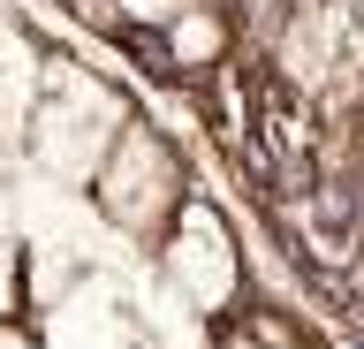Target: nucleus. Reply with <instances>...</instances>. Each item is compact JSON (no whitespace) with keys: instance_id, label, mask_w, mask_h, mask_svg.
I'll list each match as a JSON object with an SVG mask.
<instances>
[{"instance_id":"1","label":"nucleus","mask_w":364,"mask_h":349,"mask_svg":"<svg viewBox=\"0 0 364 349\" xmlns=\"http://www.w3.org/2000/svg\"><path fill=\"white\" fill-rule=\"evenodd\" d=\"M122 129H129V99L114 92L99 69L46 53V84H38V107L23 122L16 152L31 160V175H46V183L91 190V175H99V160L114 152Z\"/></svg>"},{"instance_id":"2","label":"nucleus","mask_w":364,"mask_h":349,"mask_svg":"<svg viewBox=\"0 0 364 349\" xmlns=\"http://www.w3.org/2000/svg\"><path fill=\"white\" fill-rule=\"evenodd\" d=\"M91 213H99V228L122 235V243H159V228L175 220V205L190 198L182 190V152L167 137H159L152 122H136L114 137V152L99 160V175H91Z\"/></svg>"},{"instance_id":"3","label":"nucleus","mask_w":364,"mask_h":349,"mask_svg":"<svg viewBox=\"0 0 364 349\" xmlns=\"http://www.w3.org/2000/svg\"><path fill=\"white\" fill-rule=\"evenodd\" d=\"M159 281H167L198 319H220L228 304L243 296V243H235V228H228L213 205L182 198L175 220L159 228Z\"/></svg>"},{"instance_id":"4","label":"nucleus","mask_w":364,"mask_h":349,"mask_svg":"<svg viewBox=\"0 0 364 349\" xmlns=\"http://www.w3.org/2000/svg\"><path fill=\"white\" fill-rule=\"evenodd\" d=\"M38 349H136V296L114 266H84L38 304Z\"/></svg>"},{"instance_id":"5","label":"nucleus","mask_w":364,"mask_h":349,"mask_svg":"<svg viewBox=\"0 0 364 349\" xmlns=\"http://www.w3.org/2000/svg\"><path fill=\"white\" fill-rule=\"evenodd\" d=\"M38 84H46V46L16 16H0V152L23 144V122L38 107Z\"/></svg>"},{"instance_id":"6","label":"nucleus","mask_w":364,"mask_h":349,"mask_svg":"<svg viewBox=\"0 0 364 349\" xmlns=\"http://www.w3.org/2000/svg\"><path fill=\"white\" fill-rule=\"evenodd\" d=\"M159 53H167V69H182V76H190V69H213V61L228 53V16L213 8V0H190L182 16L159 23Z\"/></svg>"},{"instance_id":"7","label":"nucleus","mask_w":364,"mask_h":349,"mask_svg":"<svg viewBox=\"0 0 364 349\" xmlns=\"http://www.w3.org/2000/svg\"><path fill=\"white\" fill-rule=\"evenodd\" d=\"M23 311V228H16V198L0 183V326Z\"/></svg>"},{"instance_id":"8","label":"nucleus","mask_w":364,"mask_h":349,"mask_svg":"<svg viewBox=\"0 0 364 349\" xmlns=\"http://www.w3.org/2000/svg\"><path fill=\"white\" fill-rule=\"evenodd\" d=\"M114 8V23H136V31H159L167 16H182L190 0H107Z\"/></svg>"},{"instance_id":"9","label":"nucleus","mask_w":364,"mask_h":349,"mask_svg":"<svg viewBox=\"0 0 364 349\" xmlns=\"http://www.w3.org/2000/svg\"><path fill=\"white\" fill-rule=\"evenodd\" d=\"M235 349H289V342H281V334H243Z\"/></svg>"}]
</instances>
